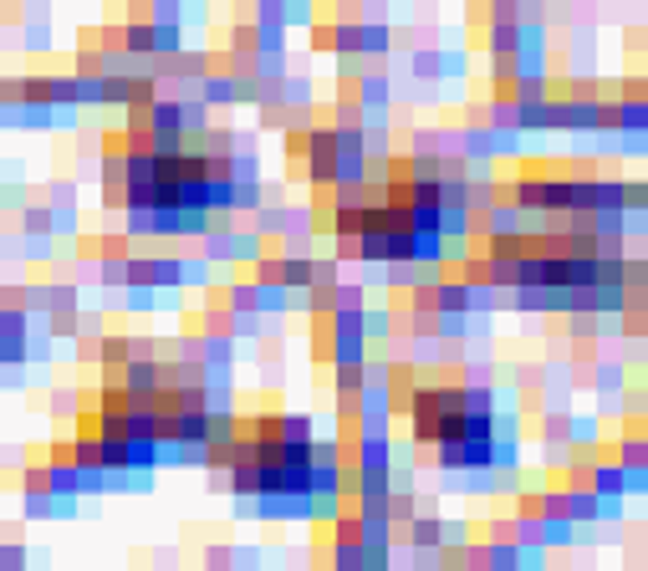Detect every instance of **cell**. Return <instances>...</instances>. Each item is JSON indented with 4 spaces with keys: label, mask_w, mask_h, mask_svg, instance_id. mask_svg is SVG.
<instances>
[{
    "label": "cell",
    "mask_w": 648,
    "mask_h": 571,
    "mask_svg": "<svg viewBox=\"0 0 648 571\" xmlns=\"http://www.w3.org/2000/svg\"><path fill=\"white\" fill-rule=\"evenodd\" d=\"M408 536H414L419 546H434V541L445 536V526H439V520H414V526H408Z\"/></svg>",
    "instance_id": "1"
}]
</instances>
